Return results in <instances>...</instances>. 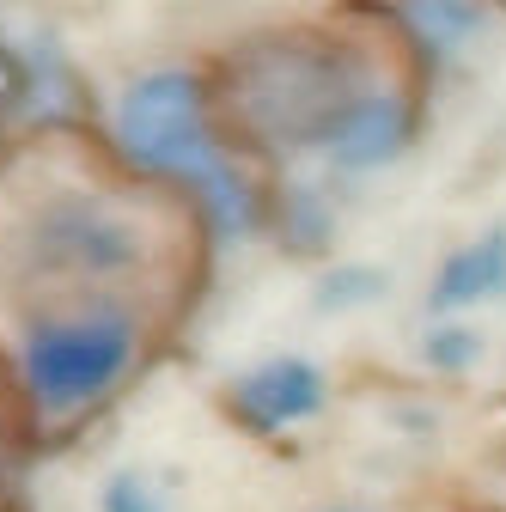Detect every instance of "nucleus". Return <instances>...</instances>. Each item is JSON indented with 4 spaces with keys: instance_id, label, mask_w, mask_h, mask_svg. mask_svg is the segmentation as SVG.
Masks as SVG:
<instances>
[{
    "instance_id": "f257e3e1",
    "label": "nucleus",
    "mask_w": 506,
    "mask_h": 512,
    "mask_svg": "<svg viewBox=\"0 0 506 512\" xmlns=\"http://www.w3.org/2000/svg\"><path fill=\"white\" fill-rule=\"evenodd\" d=\"M214 98L220 92L189 68L141 74L116 104L110 141L135 171L189 189L208 232L220 244H238L269 220V196H263V183L244 171V159L232 147V128L220 122Z\"/></svg>"
},
{
    "instance_id": "f03ea898",
    "label": "nucleus",
    "mask_w": 506,
    "mask_h": 512,
    "mask_svg": "<svg viewBox=\"0 0 506 512\" xmlns=\"http://www.w3.org/2000/svg\"><path fill=\"white\" fill-rule=\"evenodd\" d=\"M372 68H378V49L360 37H324V31L250 37L244 49H232L220 74V116L244 147L299 159V153H318L324 128Z\"/></svg>"
},
{
    "instance_id": "7ed1b4c3",
    "label": "nucleus",
    "mask_w": 506,
    "mask_h": 512,
    "mask_svg": "<svg viewBox=\"0 0 506 512\" xmlns=\"http://www.w3.org/2000/svg\"><path fill=\"white\" fill-rule=\"evenodd\" d=\"M141 317L116 299H86L31 324L19 348V384L43 421H74L116 397L141 360Z\"/></svg>"
},
{
    "instance_id": "20e7f679",
    "label": "nucleus",
    "mask_w": 506,
    "mask_h": 512,
    "mask_svg": "<svg viewBox=\"0 0 506 512\" xmlns=\"http://www.w3.org/2000/svg\"><path fill=\"white\" fill-rule=\"evenodd\" d=\"M13 256L25 281L110 293L153 269V226L135 202L104 196V189H74V196H55L25 220Z\"/></svg>"
},
{
    "instance_id": "39448f33",
    "label": "nucleus",
    "mask_w": 506,
    "mask_h": 512,
    "mask_svg": "<svg viewBox=\"0 0 506 512\" xmlns=\"http://www.w3.org/2000/svg\"><path fill=\"white\" fill-rule=\"evenodd\" d=\"M421 128H427V86L409 68H372L360 80V92L336 110V122L324 128L318 159L330 177H378L403 165L421 147Z\"/></svg>"
},
{
    "instance_id": "423d86ee",
    "label": "nucleus",
    "mask_w": 506,
    "mask_h": 512,
    "mask_svg": "<svg viewBox=\"0 0 506 512\" xmlns=\"http://www.w3.org/2000/svg\"><path fill=\"white\" fill-rule=\"evenodd\" d=\"M324 409H330V372L305 354H269L244 366L238 378H226V415L257 439H281L318 421Z\"/></svg>"
},
{
    "instance_id": "0eeeda50",
    "label": "nucleus",
    "mask_w": 506,
    "mask_h": 512,
    "mask_svg": "<svg viewBox=\"0 0 506 512\" xmlns=\"http://www.w3.org/2000/svg\"><path fill=\"white\" fill-rule=\"evenodd\" d=\"M494 19H500L494 7H439V0H427V7H391V13H378V25L397 31V49H403L409 68L421 74V86H433L439 74L464 68V61L482 49V37H488Z\"/></svg>"
},
{
    "instance_id": "6e6552de",
    "label": "nucleus",
    "mask_w": 506,
    "mask_h": 512,
    "mask_svg": "<svg viewBox=\"0 0 506 512\" xmlns=\"http://www.w3.org/2000/svg\"><path fill=\"white\" fill-rule=\"evenodd\" d=\"M506 299V226H482L458 238L427 281V311L433 317H470L482 305Z\"/></svg>"
},
{
    "instance_id": "1a4fd4ad",
    "label": "nucleus",
    "mask_w": 506,
    "mask_h": 512,
    "mask_svg": "<svg viewBox=\"0 0 506 512\" xmlns=\"http://www.w3.org/2000/svg\"><path fill=\"white\" fill-rule=\"evenodd\" d=\"M269 220L287 238V250L299 256H324L336 244V202H330V183L324 177H293L269 196Z\"/></svg>"
},
{
    "instance_id": "9d476101",
    "label": "nucleus",
    "mask_w": 506,
    "mask_h": 512,
    "mask_svg": "<svg viewBox=\"0 0 506 512\" xmlns=\"http://www.w3.org/2000/svg\"><path fill=\"white\" fill-rule=\"evenodd\" d=\"M482 330L470 324V317H433V324L421 330V342H415V354H421V366L427 372H439V378H464V372H476L482 366Z\"/></svg>"
},
{
    "instance_id": "9b49d317",
    "label": "nucleus",
    "mask_w": 506,
    "mask_h": 512,
    "mask_svg": "<svg viewBox=\"0 0 506 512\" xmlns=\"http://www.w3.org/2000/svg\"><path fill=\"white\" fill-rule=\"evenodd\" d=\"M391 287L385 269L372 263H336L324 281H318V311H360V305H378Z\"/></svg>"
},
{
    "instance_id": "f8f14e48",
    "label": "nucleus",
    "mask_w": 506,
    "mask_h": 512,
    "mask_svg": "<svg viewBox=\"0 0 506 512\" xmlns=\"http://www.w3.org/2000/svg\"><path fill=\"white\" fill-rule=\"evenodd\" d=\"M19 116H31V68H25V55H13L0 43V153L13 147V122Z\"/></svg>"
},
{
    "instance_id": "ddd939ff",
    "label": "nucleus",
    "mask_w": 506,
    "mask_h": 512,
    "mask_svg": "<svg viewBox=\"0 0 506 512\" xmlns=\"http://www.w3.org/2000/svg\"><path fill=\"white\" fill-rule=\"evenodd\" d=\"M98 506H104V512H165L159 488H153L147 476H135V470L110 476V482H104V494H98Z\"/></svg>"
},
{
    "instance_id": "4468645a",
    "label": "nucleus",
    "mask_w": 506,
    "mask_h": 512,
    "mask_svg": "<svg viewBox=\"0 0 506 512\" xmlns=\"http://www.w3.org/2000/svg\"><path fill=\"white\" fill-rule=\"evenodd\" d=\"M330 512H366V506H330Z\"/></svg>"
}]
</instances>
